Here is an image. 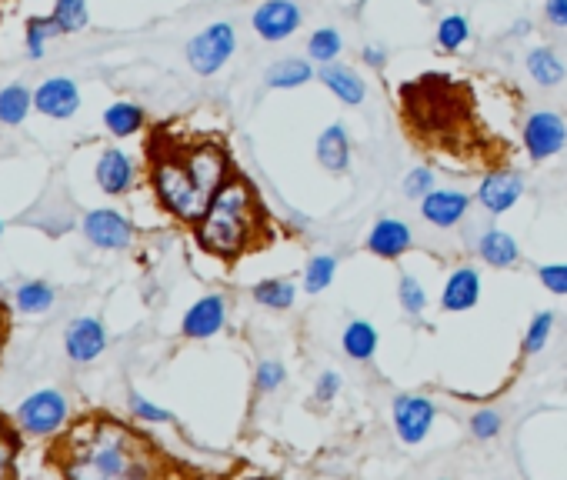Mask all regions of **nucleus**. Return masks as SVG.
<instances>
[{
    "label": "nucleus",
    "instance_id": "43",
    "mask_svg": "<svg viewBox=\"0 0 567 480\" xmlns=\"http://www.w3.org/2000/svg\"><path fill=\"white\" fill-rule=\"evenodd\" d=\"M341 390V377L337 374H321V380H317V400H334V394Z\"/></svg>",
    "mask_w": 567,
    "mask_h": 480
},
{
    "label": "nucleus",
    "instance_id": "7",
    "mask_svg": "<svg viewBox=\"0 0 567 480\" xmlns=\"http://www.w3.org/2000/svg\"><path fill=\"white\" fill-rule=\"evenodd\" d=\"M564 140H567L564 120L557 117V114H551V110H537V114L527 117V124H524V147H527V154H531L534 160L554 157L557 150L564 147Z\"/></svg>",
    "mask_w": 567,
    "mask_h": 480
},
{
    "label": "nucleus",
    "instance_id": "13",
    "mask_svg": "<svg viewBox=\"0 0 567 480\" xmlns=\"http://www.w3.org/2000/svg\"><path fill=\"white\" fill-rule=\"evenodd\" d=\"M107 344V334H104V324L94 317H84L77 320V324L67 330V354L77 364H87V360H97L101 357V350Z\"/></svg>",
    "mask_w": 567,
    "mask_h": 480
},
{
    "label": "nucleus",
    "instance_id": "46",
    "mask_svg": "<svg viewBox=\"0 0 567 480\" xmlns=\"http://www.w3.org/2000/svg\"><path fill=\"white\" fill-rule=\"evenodd\" d=\"M0 230H4V224H0Z\"/></svg>",
    "mask_w": 567,
    "mask_h": 480
},
{
    "label": "nucleus",
    "instance_id": "5",
    "mask_svg": "<svg viewBox=\"0 0 567 480\" xmlns=\"http://www.w3.org/2000/svg\"><path fill=\"white\" fill-rule=\"evenodd\" d=\"M234 44H237V37H234L231 24H211L187 44V60H191V67L197 74L211 77L227 64V57L234 54Z\"/></svg>",
    "mask_w": 567,
    "mask_h": 480
},
{
    "label": "nucleus",
    "instance_id": "26",
    "mask_svg": "<svg viewBox=\"0 0 567 480\" xmlns=\"http://www.w3.org/2000/svg\"><path fill=\"white\" fill-rule=\"evenodd\" d=\"M314 77V70L307 60H297V57H284L267 70V84L271 87H301L307 80Z\"/></svg>",
    "mask_w": 567,
    "mask_h": 480
},
{
    "label": "nucleus",
    "instance_id": "23",
    "mask_svg": "<svg viewBox=\"0 0 567 480\" xmlns=\"http://www.w3.org/2000/svg\"><path fill=\"white\" fill-rule=\"evenodd\" d=\"M527 70H531V77L537 80L541 87H554V84H561L564 80V64H561V57L554 54V50H547V47H537L527 54Z\"/></svg>",
    "mask_w": 567,
    "mask_h": 480
},
{
    "label": "nucleus",
    "instance_id": "22",
    "mask_svg": "<svg viewBox=\"0 0 567 480\" xmlns=\"http://www.w3.org/2000/svg\"><path fill=\"white\" fill-rule=\"evenodd\" d=\"M481 257L491 267H511L517 264L521 250H517V240L511 234H504V230H487L481 237Z\"/></svg>",
    "mask_w": 567,
    "mask_h": 480
},
{
    "label": "nucleus",
    "instance_id": "24",
    "mask_svg": "<svg viewBox=\"0 0 567 480\" xmlns=\"http://www.w3.org/2000/svg\"><path fill=\"white\" fill-rule=\"evenodd\" d=\"M31 104H34V97H31V90H27L24 84L4 87V90H0V124L17 127L27 117Z\"/></svg>",
    "mask_w": 567,
    "mask_h": 480
},
{
    "label": "nucleus",
    "instance_id": "11",
    "mask_svg": "<svg viewBox=\"0 0 567 480\" xmlns=\"http://www.w3.org/2000/svg\"><path fill=\"white\" fill-rule=\"evenodd\" d=\"M34 107L41 110V114H47V117L67 120V117H74L77 107H81V94H77V84H74V80L54 77V80H47V84L37 87Z\"/></svg>",
    "mask_w": 567,
    "mask_h": 480
},
{
    "label": "nucleus",
    "instance_id": "32",
    "mask_svg": "<svg viewBox=\"0 0 567 480\" xmlns=\"http://www.w3.org/2000/svg\"><path fill=\"white\" fill-rule=\"evenodd\" d=\"M307 54L321 64H331V60L341 54V34L334 27H324V30H314V37L307 40Z\"/></svg>",
    "mask_w": 567,
    "mask_h": 480
},
{
    "label": "nucleus",
    "instance_id": "37",
    "mask_svg": "<svg viewBox=\"0 0 567 480\" xmlns=\"http://www.w3.org/2000/svg\"><path fill=\"white\" fill-rule=\"evenodd\" d=\"M424 304H427L424 287L417 284L414 277H401V307L407 310V314H421Z\"/></svg>",
    "mask_w": 567,
    "mask_h": 480
},
{
    "label": "nucleus",
    "instance_id": "3",
    "mask_svg": "<svg viewBox=\"0 0 567 480\" xmlns=\"http://www.w3.org/2000/svg\"><path fill=\"white\" fill-rule=\"evenodd\" d=\"M401 124L417 147L437 154L471 157L481 147V124L474 117V94L464 80L424 74L401 87Z\"/></svg>",
    "mask_w": 567,
    "mask_h": 480
},
{
    "label": "nucleus",
    "instance_id": "1",
    "mask_svg": "<svg viewBox=\"0 0 567 480\" xmlns=\"http://www.w3.org/2000/svg\"><path fill=\"white\" fill-rule=\"evenodd\" d=\"M44 464L71 480H124L184 474L151 434L111 410H81L64 420L44 447Z\"/></svg>",
    "mask_w": 567,
    "mask_h": 480
},
{
    "label": "nucleus",
    "instance_id": "27",
    "mask_svg": "<svg viewBox=\"0 0 567 480\" xmlns=\"http://www.w3.org/2000/svg\"><path fill=\"white\" fill-rule=\"evenodd\" d=\"M377 347V330L367 324V320H354L351 327L344 330V350L354 360H367Z\"/></svg>",
    "mask_w": 567,
    "mask_h": 480
},
{
    "label": "nucleus",
    "instance_id": "33",
    "mask_svg": "<svg viewBox=\"0 0 567 480\" xmlns=\"http://www.w3.org/2000/svg\"><path fill=\"white\" fill-rule=\"evenodd\" d=\"M467 37H471V30H467V20L461 14H451L441 20V27H437V44L444 50H461L467 44Z\"/></svg>",
    "mask_w": 567,
    "mask_h": 480
},
{
    "label": "nucleus",
    "instance_id": "9",
    "mask_svg": "<svg viewBox=\"0 0 567 480\" xmlns=\"http://www.w3.org/2000/svg\"><path fill=\"white\" fill-rule=\"evenodd\" d=\"M434 404L427 397H417V394H401L394 400V427L401 434L404 444H417L424 440V434L431 430L434 424Z\"/></svg>",
    "mask_w": 567,
    "mask_h": 480
},
{
    "label": "nucleus",
    "instance_id": "29",
    "mask_svg": "<svg viewBox=\"0 0 567 480\" xmlns=\"http://www.w3.org/2000/svg\"><path fill=\"white\" fill-rule=\"evenodd\" d=\"M51 17L61 34H77L87 27V0H57Z\"/></svg>",
    "mask_w": 567,
    "mask_h": 480
},
{
    "label": "nucleus",
    "instance_id": "38",
    "mask_svg": "<svg viewBox=\"0 0 567 480\" xmlns=\"http://www.w3.org/2000/svg\"><path fill=\"white\" fill-rule=\"evenodd\" d=\"M284 364H277V360H264L261 367H257V390H264V394H271L284 384Z\"/></svg>",
    "mask_w": 567,
    "mask_h": 480
},
{
    "label": "nucleus",
    "instance_id": "10",
    "mask_svg": "<svg viewBox=\"0 0 567 480\" xmlns=\"http://www.w3.org/2000/svg\"><path fill=\"white\" fill-rule=\"evenodd\" d=\"M84 234L91 244L104 247V250H117V247H127L134 237V227L117 214V210H91L84 217Z\"/></svg>",
    "mask_w": 567,
    "mask_h": 480
},
{
    "label": "nucleus",
    "instance_id": "34",
    "mask_svg": "<svg viewBox=\"0 0 567 480\" xmlns=\"http://www.w3.org/2000/svg\"><path fill=\"white\" fill-rule=\"evenodd\" d=\"M61 34L54 24V17H31L27 20V47H31V57H41L44 54V40Z\"/></svg>",
    "mask_w": 567,
    "mask_h": 480
},
{
    "label": "nucleus",
    "instance_id": "31",
    "mask_svg": "<svg viewBox=\"0 0 567 480\" xmlns=\"http://www.w3.org/2000/svg\"><path fill=\"white\" fill-rule=\"evenodd\" d=\"M334 270H337V257H331V254L314 257L311 264H307V270H304V290H307V294H321V290L331 287Z\"/></svg>",
    "mask_w": 567,
    "mask_h": 480
},
{
    "label": "nucleus",
    "instance_id": "44",
    "mask_svg": "<svg viewBox=\"0 0 567 480\" xmlns=\"http://www.w3.org/2000/svg\"><path fill=\"white\" fill-rule=\"evenodd\" d=\"M364 60H367V64H381V60H384V57H381V50L367 47V50H364Z\"/></svg>",
    "mask_w": 567,
    "mask_h": 480
},
{
    "label": "nucleus",
    "instance_id": "16",
    "mask_svg": "<svg viewBox=\"0 0 567 480\" xmlns=\"http://www.w3.org/2000/svg\"><path fill=\"white\" fill-rule=\"evenodd\" d=\"M97 184L104 194H127L134 184V164L124 150H104V157L97 160Z\"/></svg>",
    "mask_w": 567,
    "mask_h": 480
},
{
    "label": "nucleus",
    "instance_id": "30",
    "mask_svg": "<svg viewBox=\"0 0 567 480\" xmlns=\"http://www.w3.org/2000/svg\"><path fill=\"white\" fill-rule=\"evenodd\" d=\"M17 307H21L24 314H44V310L54 307V290L47 287L44 280H31V284L17 290Z\"/></svg>",
    "mask_w": 567,
    "mask_h": 480
},
{
    "label": "nucleus",
    "instance_id": "41",
    "mask_svg": "<svg viewBox=\"0 0 567 480\" xmlns=\"http://www.w3.org/2000/svg\"><path fill=\"white\" fill-rule=\"evenodd\" d=\"M131 410H134L137 417L151 420V424H167V420H171V414H167V410L154 407L151 400H144L141 394H131Z\"/></svg>",
    "mask_w": 567,
    "mask_h": 480
},
{
    "label": "nucleus",
    "instance_id": "12",
    "mask_svg": "<svg viewBox=\"0 0 567 480\" xmlns=\"http://www.w3.org/2000/svg\"><path fill=\"white\" fill-rule=\"evenodd\" d=\"M521 190H524L521 174H514V170H494V174L484 177L477 197H481V204L491 214H504V210H511L521 200Z\"/></svg>",
    "mask_w": 567,
    "mask_h": 480
},
{
    "label": "nucleus",
    "instance_id": "28",
    "mask_svg": "<svg viewBox=\"0 0 567 480\" xmlns=\"http://www.w3.org/2000/svg\"><path fill=\"white\" fill-rule=\"evenodd\" d=\"M297 297V290L291 280H261V284L254 287V300L261 307H274V310H284L291 307Z\"/></svg>",
    "mask_w": 567,
    "mask_h": 480
},
{
    "label": "nucleus",
    "instance_id": "45",
    "mask_svg": "<svg viewBox=\"0 0 567 480\" xmlns=\"http://www.w3.org/2000/svg\"><path fill=\"white\" fill-rule=\"evenodd\" d=\"M0 14H4V0H0Z\"/></svg>",
    "mask_w": 567,
    "mask_h": 480
},
{
    "label": "nucleus",
    "instance_id": "18",
    "mask_svg": "<svg viewBox=\"0 0 567 480\" xmlns=\"http://www.w3.org/2000/svg\"><path fill=\"white\" fill-rule=\"evenodd\" d=\"M317 160L331 174H344L347 170V164H351V140H347V130L341 124H331L317 137Z\"/></svg>",
    "mask_w": 567,
    "mask_h": 480
},
{
    "label": "nucleus",
    "instance_id": "15",
    "mask_svg": "<svg viewBox=\"0 0 567 480\" xmlns=\"http://www.w3.org/2000/svg\"><path fill=\"white\" fill-rule=\"evenodd\" d=\"M467 204L471 200L461 190H431L427 197H421V214L434 227H454L467 214Z\"/></svg>",
    "mask_w": 567,
    "mask_h": 480
},
{
    "label": "nucleus",
    "instance_id": "36",
    "mask_svg": "<svg viewBox=\"0 0 567 480\" xmlns=\"http://www.w3.org/2000/svg\"><path fill=\"white\" fill-rule=\"evenodd\" d=\"M431 187H434L431 167H417V170H411V174L404 177V194L414 197V200H421V197L431 194Z\"/></svg>",
    "mask_w": 567,
    "mask_h": 480
},
{
    "label": "nucleus",
    "instance_id": "14",
    "mask_svg": "<svg viewBox=\"0 0 567 480\" xmlns=\"http://www.w3.org/2000/svg\"><path fill=\"white\" fill-rule=\"evenodd\" d=\"M224 314H227V307H224V297H201L197 304L187 310L184 314V337H194V340H201V337H211L217 334V330L224 327Z\"/></svg>",
    "mask_w": 567,
    "mask_h": 480
},
{
    "label": "nucleus",
    "instance_id": "35",
    "mask_svg": "<svg viewBox=\"0 0 567 480\" xmlns=\"http://www.w3.org/2000/svg\"><path fill=\"white\" fill-rule=\"evenodd\" d=\"M551 327H554V314H551V310H541V314H537V317L531 320V327H527L524 354H537V350H544L547 334H551Z\"/></svg>",
    "mask_w": 567,
    "mask_h": 480
},
{
    "label": "nucleus",
    "instance_id": "17",
    "mask_svg": "<svg viewBox=\"0 0 567 480\" xmlns=\"http://www.w3.org/2000/svg\"><path fill=\"white\" fill-rule=\"evenodd\" d=\"M367 247L374 250L377 257H397L411 247V227L404 220H394V217H381L367 237Z\"/></svg>",
    "mask_w": 567,
    "mask_h": 480
},
{
    "label": "nucleus",
    "instance_id": "39",
    "mask_svg": "<svg viewBox=\"0 0 567 480\" xmlns=\"http://www.w3.org/2000/svg\"><path fill=\"white\" fill-rule=\"evenodd\" d=\"M471 430L477 437H494L497 430H501V414H497V410H477V414L471 417Z\"/></svg>",
    "mask_w": 567,
    "mask_h": 480
},
{
    "label": "nucleus",
    "instance_id": "8",
    "mask_svg": "<svg viewBox=\"0 0 567 480\" xmlns=\"http://www.w3.org/2000/svg\"><path fill=\"white\" fill-rule=\"evenodd\" d=\"M301 27V7L294 0H267L254 10V30L261 40H287L294 30Z\"/></svg>",
    "mask_w": 567,
    "mask_h": 480
},
{
    "label": "nucleus",
    "instance_id": "4",
    "mask_svg": "<svg viewBox=\"0 0 567 480\" xmlns=\"http://www.w3.org/2000/svg\"><path fill=\"white\" fill-rule=\"evenodd\" d=\"M194 237L201 250L227 260V264L274 240V227L261 204V194L241 170H234L227 184L217 190L207 214L194 224Z\"/></svg>",
    "mask_w": 567,
    "mask_h": 480
},
{
    "label": "nucleus",
    "instance_id": "6",
    "mask_svg": "<svg viewBox=\"0 0 567 480\" xmlns=\"http://www.w3.org/2000/svg\"><path fill=\"white\" fill-rule=\"evenodd\" d=\"M17 420L27 434H37V437H51L57 427L67 420V400L57 394V390H37L21 404L17 410Z\"/></svg>",
    "mask_w": 567,
    "mask_h": 480
},
{
    "label": "nucleus",
    "instance_id": "20",
    "mask_svg": "<svg viewBox=\"0 0 567 480\" xmlns=\"http://www.w3.org/2000/svg\"><path fill=\"white\" fill-rule=\"evenodd\" d=\"M321 80L327 84L334 97H341L344 104H361L364 100V80L354 74L351 67H341V64H324L321 67Z\"/></svg>",
    "mask_w": 567,
    "mask_h": 480
},
{
    "label": "nucleus",
    "instance_id": "21",
    "mask_svg": "<svg viewBox=\"0 0 567 480\" xmlns=\"http://www.w3.org/2000/svg\"><path fill=\"white\" fill-rule=\"evenodd\" d=\"M24 450V437L7 414H0V480L17 477V457Z\"/></svg>",
    "mask_w": 567,
    "mask_h": 480
},
{
    "label": "nucleus",
    "instance_id": "42",
    "mask_svg": "<svg viewBox=\"0 0 567 480\" xmlns=\"http://www.w3.org/2000/svg\"><path fill=\"white\" fill-rule=\"evenodd\" d=\"M544 14L554 27H567V0H544Z\"/></svg>",
    "mask_w": 567,
    "mask_h": 480
},
{
    "label": "nucleus",
    "instance_id": "40",
    "mask_svg": "<svg viewBox=\"0 0 567 480\" xmlns=\"http://www.w3.org/2000/svg\"><path fill=\"white\" fill-rule=\"evenodd\" d=\"M541 284L551 290V294H567V264L541 267Z\"/></svg>",
    "mask_w": 567,
    "mask_h": 480
},
{
    "label": "nucleus",
    "instance_id": "19",
    "mask_svg": "<svg viewBox=\"0 0 567 480\" xmlns=\"http://www.w3.org/2000/svg\"><path fill=\"white\" fill-rule=\"evenodd\" d=\"M477 297H481V277H477V270L461 267L447 280L441 304L444 310H471L477 304Z\"/></svg>",
    "mask_w": 567,
    "mask_h": 480
},
{
    "label": "nucleus",
    "instance_id": "2",
    "mask_svg": "<svg viewBox=\"0 0 567 480\" xmlns=\"http://www.w3.org/2000/svg\"><path fill=\"white\" fill-rule=\"evenodd\" d=\"M144 160L157 204L187 227L207 214L217 190L237 170L221 137L177 134L167 124L151 127L144 140Z\"/></svg>",
    "mask_w": 567,
    "mask_h": 480
},
{
    "label": "nucleus",
    "instance_id": "25",
    "mask_svg": "<svg viewBox=\"0 0 567 480\" xmlns=\"http://www.w3.org/2000/svg\"><path fill=\"white\" fill-rule=\"evenodd\" d=\"M104 124L114 137H131L144 127V110L137 104H111L104 110Z\"/></svg>",
    "mask_w": 567,
    "mask_h": 480
}]
</instances>
